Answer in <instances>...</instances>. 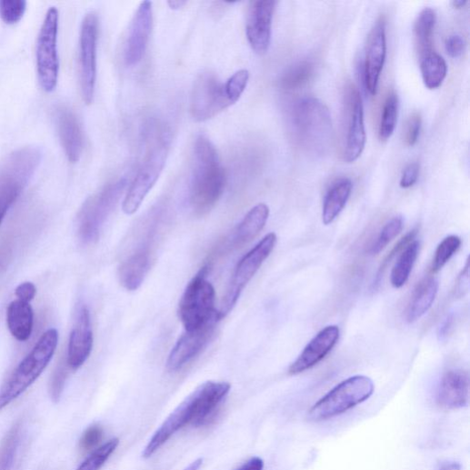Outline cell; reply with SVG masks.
Wrapping results in <instances>:
<instances>
[{
  "instance_id": "28",
  "label": "cell",
  "mask_w": 470,
  "mask_h": 470,
  "mask_svg": "<svg viewBox=\"0 0 470 470\" xmlns=\"http://www.w3.org/2000/svg\"><path fill=\"white\" fill-rule=\"evenodd\" d=\"M420 252V242L414 240L402 252L392 273L391 284L394 288L401 289L410 278Z\"/></svg>"
},
{
  "instance_id": "45",
  "label": "cell",
  "mask_w": 470,
  "mask_h": 470,
  "mask_svg": "<svg viewBox=\"0 0 470 470\" xmlns=\"http://www.w3.org/2000/svg\"><path fill=\"white\" fill-rule=\"evenodd\" d=\"M36 287L32 282H25L15 290V296L18 300L31 303L36 296Z\"/></svg>"
},
{
  "instance_id": "48",
  "label": "cell",
  "mask_w": 470,
  "mask_h": 470,
  "mask_svg": "<svg viewBox=\"0 0 470 470\" xmlns=\"http://www.w3.org/2000/svg\"><path fill=\"white\" fill-rule=\"evenodd\" d=\"M436 470H461V465L455 461H444L438 465Z\"/></svg>"
},
{
  "instance_id": "5",
  "label": "cell",
  "mask_w": 470,
  "mask_h": 470,
  "mask_svg": "<svg viewBox=\"0 0 470 470\" xmlns=\"http://www.w3.org/2000/svg\"><path fill=\"white\" fill-rule=\"evenodd\" d=\"M42 157L40 148L27 146L0 161V225L37 170Z\"/></svg>"
},
{
  "instance_id": "49",
  "label": "cell",
  "mask_w": 470,
  "mask_h": 470,
  "mask_svg": "<svg viewBox=\"0 0 470 470\" xmlns=\"http://www.w3.org/2000/svg\"><path fill=\"white\" fill-rule=\"evenodd\" d=\"M167 5L172 10H180L186 5V2H183V0H170Z\"/></svg>"
},
{
  "instance_id": "7",
  "label": "cell",
  "mask_w": 470,
  "mask_h": 470,
  "mask_svg": "<svg viewBox=\"0 0 470 470\" xmlns=\"http://www.w3.org/2000/svg\"><path fill=\"white\" fill-rule=\"evenodd\" d=\"M205 266L185 288L179 303L178 315L185 331L198 330L214 320H219L215 309V290L207 279Z\"/></svg>"
},
{
  "instance_id": "38",
  "label": "cell",
  "mask_w": 470,
  "mask_h": 470,
  "mask_svg": "<svg viewBox=\"0 0 470 470\" xmlns=\"http://www.w3.org/2000/svg\"><path fill=\"white\" fill-rule=\"evenodd\" d=\"M68 368L66 360L61 361L52 375L49 394L55 403H58L61 399L67 379Z\"/></svg>"
},
{
  "instance_id": "2",
  "label": "cell",
  "mask_w": 470,
  "mask_h": 470,
  "mask_svg": "<svg viewBox=\"0 0 470 470\" xmlns=\"http://www.w3.org/2000/svg\"><path fill=\"white\" fill-rule=\"evenodd\" d=\"M227 175L212 141L200 135L195 145L190 205L197 216L208 215L224 195Z\"/></svg>"
},
{
  "instance_id": "47",
  "label": "cell",
  "mask_w": 470,
  "mask_h": 470,
  "mask_svg": "<svg viewBox=\"0 0 470 470\" xmlns=\"http://www.w3.org/2000/svg\"><path fill=\"white\" fill-rule=\"evenodd\" d=\"M263 468L264 461L260 457L255 456L246 461L236 470H263Z\"/></svg>"
},
{
  "instance_id": "6",
  "label": "cell",
  "mask_w": 470,
  "mask_h": 470,
  "mask_svg": "<svg viewBox=\"0 0 470 470\" xmlns=\"http://www.w3.org/2000/svg\"><path fill=\"white\" fill-rule=\"evenodd\" d=\"M57 344L58 333L55 329H50L41 336L34 349L0 389V411L19 398L40 377L50 363Z\"/></svg>"
},
{
  "instance_id": "44",
  "label": "cell",
  "mask_w": 470,
  "mask_h": 470,
  "mask_svg": "<svg viewBox=\"0 0 470 470\" xmlns=\"http://www.w3.org/2000/svg\"><path fill=\"white\" fill-rule=\"evenodd\" d=\"M469 260L467 258L464 268L456 279L455 295L458 298L465 296L469 291Z\"/></svg>"
},
{
  "instance_id": "11",
  "label": "cell",
  "mask_w": 470,
  "mask_h": 470,
  "mask_svg": "<svg viewBox=\"0 0 470 470\" xmlns=\"http://www.w3.org/2000/svg\"><path fill=\"white\" fill-rule=\"evenodd\" d=\"M99 26L98 15L91 12L84 17L80 29L79 80L85 105H91L95 95Z\"/></svg>"
},
{
  "instance_id": "39",
  "label": "cell",
  "mask_w": 470,
  "mask_h": 470,
  "mask_svg": "<svg viewBox=\"0 0 470 470\" xmlns=\"http://www.w3.org/2000/svg\"><path fill=\"white\" fill-rule=\"evenodd\" d=\"M419 230L418 228H415L412 231H410L407 235H405L393 248V250L390 252V254L385 257L383 264L381 265L377 275H375V278L374 281V287L380 285L381 279L384 276V274L388 267L389 264L396 257V255L401 253L411 242H413Z\"/></svg>"
},
{
  "instance_id": "31",
  "label": "cell",
  "mask_w": 470,
  "mask_h": 470,
  "mask_svg": "<svg viewBox=\"0 0 470 470\" xmlns=\"http://www.w3.org/2000/svg\"><path fill=\"white\" fill-rule=\"evenodd\" d=\"M315 65L312 61L296 63L282 75L279 85L285 91H295L306 85L314 77Z\"/></svg>"
},
{
  "instance_id": "51",
  "label": "cell",
  "mask_w": 470,
  "mask_h": 470,
  "mask_svg": "<svg viewBox=\"0 0 470 470\" xmlns=\"http://www.w3.org/2000/svg\"><path fill=\"white\" fill-rule=\"evenodd\" d=\"M466 0H454V2H452V5L455 9H462L466 5Z\"/></svg>"
},
{
  "instance_id": "3",
  "label": "cell",
  "mask_w": 470,
  "mask_h": 470,
  "mask_svg": "<svg viewBox=\"0 0 470 470\" xmlns=\"http://www.w3.org/2000/svg\"><path fill=\"white\" fill-rule=\"evenodd\" d=\"M147 143L146 154L124 200L123 211L127 215L139 210L164 170L172 143L169 127L154 124L148 128Z\"/></svg>"
},
{
  "instance_id": "26",
  "label": "cell",
  "mask_w": 470,
  "mask_h": 470,
  "mask_svg": "<svg viewBox=\"0 0 470 470\" xmlns=\"http://www.w3.org/2000/svg\"><path fill=\"white\" fill-rule=\"evenodd\" d=\"M34 311L30 303L16 300L7 309V325L13 336L20 342L29 340L34 330Z\"/></svg>"
},
{
  "instance_id": "20",
  "label": "cell",
  "mask_w": 470,
  "mask_h": 470,
  "mask_svg": "<svg viewBox=\"0 0 470 470\" xmlns=\"http://www.w3.org/2000/svg\"><path fill=\"white\" fill-rule=\"evenodd\" d=\"M339 338L340 328L337 325H329L321 330L291 365L289 374L298 375L318 365L334 349Z\"/></svg>"
},
{
  "instance_id": "18",
  "label": "cell",
  "mask_w": 470,
  "mask_h": 470,
  "mask_svg": "<svg viewBox=\"0 0 470 470\" xmlns=\"http://www.w3.org/2000/svg\"><path fill=\"white\" fill-rule=\"evenodd\" d=\"M218 322L216 319L198 330L185 331L168 355L167 369L175 372L198 356L209 344Z\"/></svg>"
},
{
  "instance_id": "9",
  "label": "cell",
  "mask_w": 470,
  "mask_h": 470,
  "mask_svg": "<svg viewBox=\"0 0 470 470\" xmlns=\"http://www.w3.org/2000/svg\"><path fill=\"white\" fill-rule=\"evenodd\" d=\"M375 386L371 379L357 375L335 386L320 399L308 412L307 418L321 422L343 415L368 400Z\"/></svg>"
},
{
  "instance_id": "19",
  "label": "cell",
  "mask_w": 470,
  "mask_h": 470,
  "mask_svg": "<svg viewBox=\"0 0 470 470\" xmlns=\"http://www.w3.org/2000/svg\"><path fill=\"white\" fill-rule=\"evenodd\" d=\"M93 348V331L88 308L79 306L74 327L70 334L66 363L70 369L77 370L88 359Z\"/></svg>"
},
{
  "instance_id": "10",
  "label": "cell",
  "mask_w": 470,
  "mask_h": 470,
  "mask_svg": "<svg viewBox=\"0 0 470 470\" xmlns=\"http://www.w3.org/2000/svg\"><path fill=\"white\" fill-rule=\"evenodd\" d=\"M276 241L275 234L266 235L238 262L218 311L220 320L234 309L246 285L273 252Z\"/></svg>"
},
{
  "instance_id": "23",
  "label": "cell",
  "mask_w": 470,
  "mask_h": 470,
  "mask_svg": "<svg viewBox=\"0 0 470 470\" xmlns=\"http://www.w3.org/2000/svg\"><path fill=\"white\" fill-rule=\"evenodd\" d=\"M469 377L467 372L459 369L446 371L440 381L436 402L444 409L455 410L467 405Z\"/></svg>"
},
{
  "instance_id": "16",
  "label": "cell",
  "mask_w": 470,
  "mask_h": 470,
  "mask_svg": "<svg viewBox=\"0 0 470 470\" xmlns=\"http://www.w3.org/2000/svg\"><path fill=\"white\" fill-rule=\"evenodd\" d=\"M153 29V4L143 2L138 7L126 38L124 60L127 66L137 65L145 57Z\"/></svg>"
},
{
  "instance_id": "22",
  "label": "cell",
  "mask_w": 470,
  "mask_h": 470,
  "mask_svg": "<svg viewBox=\"0 0 470 470\" xmlns=\"http://www.w3.org/2000/svg\"><path fill=\"white\" fill-rule=\"evenodd\" d=\"M269 213V208L265 204H259L252 208L219 246V253L234 251L255 239L265 226Z\"/></svg>"
},
{
  "instance_id": "37",
  "label": "cell",
  "mask_w": 470,
  "mask_h": 470,
  "mask_svg": "<svg viewBox=\"0 0 470 470\" xmlns=\"http://www.w3.org/2000/svg\"><path fill=\"white\" fill-rule=\"evenodd\" d=\"M27 8L25 0H0V18L7 25L20 22Z\"/></svg>"
},
{
  "instance_id": "14",
  "label": "cell",
  "mask_w": 470,
  "mask_h": 470,
  "mask_svg": "<svg viewBox=\"0 0 470 470\" xmlns=\"http://www.w3.org/2000/svg\"><path fill=\"white\" fill-rule=\"evenodd\" d=\"M345 145L344 159L354 163L362 155L366 142L364 107L358 89L349 84L345 95Z\"/></svg>"
},
{
  "instance_id": "27",
  "label": "cell",
  "mask_w": 470,
  "mask_h": 470,
  "mask_svg": "<svg viewBox=\"0 0 470 470\" xmlns=\"http://www.w3.org/2000/svg\"><path fill=\"white\" fill-rule=\"evenodd\" d=\"M353 190V183L349 178L336 181L328 191L323 205L322 218L325 225H329L345 209Z\"/></svg>"
},
{
  "instance_id": "43",
  "label": "cell",
  "mask_w": 470,
  "mask_h": 470,
  "mask_svg": "<svg viewBox=\"0 0 470 470\" xmlns=\"http://www.w3.org/2000/svg\"><path fill=\"white\" fill-rule=\"evenodd\" d=\"M420 165L418 163H411L404 170L400 185L403 189H410L418 180Z\"/></svg>"
},
{
  "instance_id": "24",
  "label": "cell",
  "mask_w": 470,
  "mask_h": 470,
  "mask_svg": "<svg viewBox=\"0 0 470 470\" xmlns=\"http://www.w3.org/2000/svg\"><path fill=\"white\" fill-rule=\"evenodd\" d=\"M439 290V282L435 276H427L417 285L406 310V321L415 323L432 308Z\"/></svg>"
},
{
  "instance_id": "8",
  "label": "cell",
  "mask_w": 470,
  "mask_h": 470,
  "mask_svg": "<svg viewBox=\"0 0 470 470\" xmlns=\"http://www.w3.org/2000/svg\"><path fill=\"white\" fill-rule=\"evenodd\" d=\"M128 179L121 177L108 183L103 189L88 198L78 216V235L84 244L95 243L102 230L124 195Z\"/></svg>"
},
{
  "instance_id": "32",
  "label": "cell",
  "mask_w": 470,
  "mask_h": 470,
  "mask_svg": "<svg viewBox=\"0 0 470 470\" xmlns=\"http://www.w3.org/2000/svg\"><path fill=\"white\" fill-rule=\"evenodd\" d=\"M23 424L17 422L0 445V470H12L21 444Z\"/></svg>"
},
{
  "instance_id": "50",
  "label": "cell",
  "mask_w": 470,
  "mask_h": 470,
  "mask_svg": "<svg viewBox=\"0 0 470 470\" xmlns=\"http://www.w3.org/2000/svg\"><path fill=\"white\" fill-rule=\"evenodd\" d=\"M204 460L199 458L193 462L189 466H186L184 470H199L203 465Z\"/></svg>"
},
{
  "instance_id": "34",
  "label": "cell",
  "mask_w": 470,
  "mask_h": 470,
  "mask_svg": "<svg viewBox=\"0 0 470 470\" xmlns=\"http://www.w3.org/2000/svg\"><path fill=\"white\" fill-rule=\"evenodd\" d=\"M403 228L404 219L402 216H395L390 220L371 245L368 250L369 254L375 255L383 252L400 235Z\"/></svg>"
},
{
  "instance_id": "35",
  "label": "cell",
  "mask_w": 470,
  "mask_h": 470,
  "mask_svg": "<svg viewBox=\"0 0 470 470\" xmlns=\"http://www.w3.org/2000/svg\"><path fill=\"white\" fill-rule=\"evenodd\" d=\"M462 245V240L457 235L445 237L437 246L431 265L433 274L438 273L458 251Z\"/></svg>"
},
{
  "instance_id": "40",
  "label": "cell",
  "mask_w": 470,
  "mask_h": 470,
  "mask_svg": "<svg viewBox=\"0 0 470 470\" xmlns=\"http://www.w3.org/2000/svg\"><path fill=\"white\" fill-rule=\"evenodd\" d=\"M104 437V429L100 425L89 426L83 434L79 445L85 451L96 447Z\"/></svg>"
},
{
  "instance_id": "30",
  "label": "cell",
  "mask_w": 470,
  "mask_h": 470,
  "mask_svg": "<svg viewBox=\"0 0 470 470\" xmlns=\"http://www.w3.org/2000/svg\"><path fill=\"white\" fill-rule=\"evenodd\" d=\"M420 70L425 85L428 89H436L446 77L447 65L440 55L432 51L420 57Z\"/></svg>"
},
{
  "instance_id": "4",
  "label": "cell",
  "mask_w": 470,
  "mask_h": 470,
  "mask_svg": "<svg viewBox=\"0 0 470 470\" xmlns=\"http://www.w3.org/2000/svg\"><path fill=\"white\" fill-rule=\"evenodd\" d=\"M291 125L297 142L307 151L323 155L331 146V115L320 100L310 97L297 102L291 111Z\"/></svg>"
},
{
  "instance_id": "36",
  "label": "cell",
  "mask_w": 470,
  "mask_h": 470,
  "mask_svg": "<svg viewBox=\"0 0 470 470\" xmlns=\"http://www.w3.org/2000/svg\"><path fill=\"white\" fill-rule=\"evenodd\" d=\"M120 440L114 438L94 451L76 470H100L119 445Z\"/></svg>"
},
{
  "instance_id": "29",
  "label": "cell",
  "mask_w": 470,
  "mask_h": 470,
  "mask_svg": "<svg viewBox=\"0 0 470 470\" xmlns=\"http://www.w3.org/2000/svg\"><path fill=\"white\" fill-rule=\"evenodd\" d=\"M435 23L436 15L431 8L424 9L415 21L414 34L419 57L434 51L433 36Z\"/></svg>"
},
{
  "instance_id": "46",
  "label": "cell",
  "mask_w": 470,
  "mask_h": 470,
  "mask_svg": "<svg viewBox=\"0 0 470 470\" xmlns=\"http://www.w3.org/2000/svg\"><path fill=\"white\" fill-rule=\"evenodd\" d=\"M454 316L453 315H449L446 316V318L444 320L442 325L439 327L438 330V338L440 341H443L447 338L449 335L451 330L453 329L454 325Z\"/></svg>"
},
{
  "instance_id": "12",
  "label": "cell",
  "mask_w": 470,
  "mask_h": 470,
  "mask_svg": "<svg viewBox=\"0 0 470 470\" xmlns=\"http://www.w3.org/2000/svg\"><path fill=\"white\" fill-rule=\"evenodd\" d=\"M233 105L225 82H221L215 74L206 71L197 77L192 91L190 108L195 122L209 121Z\"/></svg>"
},
{
  "instance_id": "15",
  "label": "cell",
  "mask_w": 470,
  "mask_h": 470,
  "mask_svg": "<svg viewBox=\"0 0 470 470\" xmlns=\"http://www.w3.org/2000/svg\"><path fill=\"white\" fill-rule=\"evenodd\" d=\"M387 55L386 20L381 17L372 27L366 44L364 79L370 95L378 91Z\"/></svg>"
},
{
  "instance_id": "33",
  "label": "cell",
  "mask_w": 470,
  "mask_h": 470,
  "mask_svg": "<svg viewBox=\"0 0 470 470\" xmlns=\"http://www.w3.org/2000/svg\"><path fill=\"white\" fill-rule=\"evenodd\" d=\"M399 115V99L395 92L389 94L384 106L379 128V138L388 141L395 134Z\"/></svg>"
},
{
  "instance_id": "17",
  "label": "cell",
  "mask_w": 470,
  "mask_h": 470,
  "mask_svg": "<svg viewBox=\"0 0 470 470\" xmlns=\"http://www.w3.org/2000/svg\"><path fill=\"white\" fill-rule=\"evenodd\" d=\"M275 5L274 0H256L249 7L245 34L251 48L258 55H265L270 47Z\"/></svg>"
},
{
  "instance_id": "21",
  "label": "cell",
  "mask_w": 470,
  "mask_h": 470,
  "mask_svg": "<svg viewBox=\"0 0 470 470\" xmlns=\"http://www.w3.org/2000/svg\"><path fill=\"white\" fill-rule=\"evenodd\" d=\"M54 118L62 147L67 159L76 163L84 149V134L75 114L65 105H58Z\"/></svg>"
},
{
  "instance_id": "13",
  "label": "cell",
  "mask_w": 470,
  "mask_h": 470,
  "mask_svg": "<svg viewBox=\"0 0 470 470\" xmlns=\"http://www.w3.org/2000/svg\"><path fill=\"white\" fill-rule=\"evenodd\" d=\"M58 10L55 7H51L41 27L36 48L38 79L42 88L46 92L54 91L58 81Z\"/></svg>"
},
{
  "instance_id": "41",
  "label": "cell",
  "mask_w": 470,
  "mask_h": 470,
  "mask_svg": "<svg viewBox=\"0 0 470 470\" xmlns=\"http://www.w3.org/2000/svg\"><path fill=\"white\" fill-rule=\"evenodd\" d=\"M422 127V118L420 115L415 114L413 115L407 124L405 128V140L408 146H414L419 139L420 132Z\"/></svg>"
},
{
  "instance_id": "42",
  "label": "cell",
  "mask_w": 470,
  "mask_h": 470,
  "mask_svg": "<svg viewBox=\"0 0 470 470\" xmlns=\"http://www.w3.org/2000/svg\"><path fill=\"white\" fill-rule=\"evenodd\" d=\"M465 39L457 35H450L447 37L445 47L447 55L453 58L461 56L465 50Z\"/></svg>"
},
{
  "instance_id": "1",
  "label": "cell",
  "mask_w": 470,
  "mask_h": 470,
  "mask_svg": "<svg viewBox=\"0 0 470 470\" xmlns=\"http://www.w3.org/2000/svg\"><path fill=\"white\" fill-rule=\"evenodd\" d=\"M231 390L227 383L208 382L196 389L165 419L150 439L143 456H152L172 435L194 423L204 425L216 411Z\"/></svg>"
},
{
  "instance_id": "25",
  "label": "cell",
  "mask_w": 470,
  "mask_h": 470,
  "mask_svg": "<svg viewBox=\"0 0 470 470\" xmlns=\"http://www.w3.org/2000/svg\"><path fill=\"white\" fill-rule=\"evenodd\" d=\"M150 263V254L145 249L129 256L119 267L121 285L129 292L138 290L149 271Z\"/></svg>"
}]
</instances>
